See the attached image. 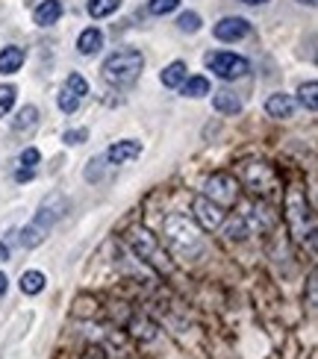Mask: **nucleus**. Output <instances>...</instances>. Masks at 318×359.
<instances>
[{
    "mask_svg": "<svg viewBox=\"0 0 318 359\" xmlns=\"http://www.w3.org/2000/svg\"><path fill=\"white\" fill-rule=\"evenodd\" d=\"M204 65L221 80H241L251 71V62L245 56L230 53V50H212L204 56Z\"/></svg>",
    "mask_w": 318,
    "mask_h": 359,
    "instance_id": "7",
    "label": "nucleus"
},
{
    "mask_svg": "<svg viewBox=\"0 0 318 359\" xmlns=\"http://www.w3.org/2000/svg\"><path fill=\"white\" fill-rule=\"evenodd\" d=\"M186 71H189V68H186L183 59H174L171 65H165V68H162L159 80H162V86H165V88H180V83H183V80L189 77Z\"/></svg>",
    "mask_w": 318,
    "mask_h": 359,
    "instance_id": "18",
    "label": "nucleus"
},
{
    "mask_svg": "<svg viewBox=\"0 0 318 359\" xmlns=\"http://www.w3.org/2000/svg\"><path fill=\"white\" fill-rule=\"evenodd\" d=\"M15 86H0V118L4 115H9L12 112V107H15Z\"/></svg>",
    "mask_w": 318,
    "mask_h": 359,
    "instance_id": "27",
    "label": "nucleus"
},
{
    "mask_svg": "<svg viewBox=\"0 0 318 359\" xmlns=\"http://www.w3.org/2000/svg\"><path fill=\"white\" fill-rule=\"evenodd\" d=\"M315 92H318V83H315V80L300 83V88H298V100H300V107H307L310 112H315V109H318V97H315Z\"/></svg>",
    "mask_w": 318,
    "mask_h": 359,
    "instance_id": "22",
    "label": "nucleus"
},
{
    "mask_svg": "<svg viewBox=\"0 0 318 359\" xmlns=\"http://www.w3.org/2000/svg\"><path fill=\"white\" fill-rule=\"evenodd\" d=\"M9 259V248H6V242H0V262H6Z\"/></svg>",
    "mask_w": 318,
    "mask_h": 359,
    "instance_id": "37",
    "label": "nucleus"
},
{
    "mask_svg": "<svg viewBox=\"0 0 318 359\" xmlns=\"http://www.w3.org/2000/svg\"><path fill=\"white\" fill-rule=\"evenodd\" d=\"M245 236H251V227H248L245 218H236L230 227H227V238H236L239 242V238H245Z\"/></svg>",
    "mask_w": 318,
    "mask_h": 359,
    "instance_id": "28",
    "label": "nucleus"
},
{
    "mask_svg": "<svg viewBox=\"0 0 318 359\" xmlns=\"http://www.w3.org/2000/svg\"><path fill=\"white\" fill-rule=\"evenodd\" d=\"M139 156H142V144L135 139H121L103 154V159L110 162V165H127V162L139 159Z\"/></svg>",
    "mask_w": 318,
    "mask_h": 359,
    "instance_id": "11",
    "label": "nucleus"
},
{
    "mask_svg": "<svg viewBox=\"0 0 318 359\" xmlns=\"http://www.w3.org/2000/svg\"><path fill=\"white\" fill-rule=\"evenodd\" d=\"M39 159H41V154L36 151V147H27V151H21V168H36L39 165Z\"/></svg>",
    "mask_w": 318,
    "mask_h": 359,
    "instance_id": "31",
    "label": "nucleus"
},
{
    "mask_svg": "<svg viewBox=\"0 0 318 359\" xmlns=\"http://www.w3.org/2000/svg\"><path fill=\"white\" fill-rule=\"evenodd\" d=\"M65 212H68V201H65V194H62V191H51L48 198L41 201L39 215H36L33 221H29L21 233H18L21 248H27V250L39 248V245L44 242V238H48V233L53 230V224L65 218Z\"/></svg>",
    "mask_w": 318,
    "mask_h": 359,
    "instance_id": "2",
    "label": "nucleus"
},
{
    "mask_svg": "<svg viewBox=\"0 0 318 359\" xmlns=\"http://www.w3.org/2000/svg\"><path fill=\"white\" fill-rule=\"evenodd\" d=\"M65 92H68V95H74L77 100H83V97L88 95V83H86L83 74H68V80H65Z\"/></svg>",
    "mask_w": 318,
    "mask_h": 359,
    "instance_id": "24",
    "label": "nucleus"
},
{
    "mask_svg": "<svg viewBox=\"0 0 318 359\" xmlns=\"http://www.w3.org/2000/svg\"><path fill=\"white\" fill-rule=\"evenodd\" d=\"M295 4H300V6H315V0H295Z\"/></svg>",
    "mask_w": 318,
    "mask_h": 359,
    "instance_id": "38",
    "label": "nucleus"
},
{
    "mask_svg": "<svg viewBox=\"0 0 318 359\" xmlns=\"http://www.w3.org/2000/svg\"><path fill=\"white\" fill-rule=\"evenodd\" d=\"M204 194L212 203H218L221 209L236 206V201H239V180L233 174H224V171L209 174V180L204 183Z\"/></svg>",
    "mask_w": 318,
    "mask_h": 359,
    "instance_id": "8",
    "label": "nucleus"
},
{
    "mask_svg": "<svg viewBox=\"0 0 318 359\" xmlns=\"http://www.w3.org/2000/svg\"><path fill=\"white\" fill-rule=\"evenodd\" d=\"M283 209H286V224L292 230L295 242H310V250H315V215H312V206L307 201V194L300 186H289L286 189V198H283Z\"/></svg>",
    "mask_w": 318,
    "mask_h": 359,
    "instance_id": "3",
    "label": "nucleus"
},
{
    "mask_svg": "<svg viewBox=\"0 0 318 359\" xmlns=\"http://www.w3.org/2000/svg\"><path fill=\"white\" fill-rule=\"evenodd\" d=\"M142 68H145V53L142 50L121 48V50L106 56V62L100 68V77L115 88H124V86H133L135 80H139Z\"/></svg>",
    "mask_w": 318,
    "mask_h": 359,
    "instance_id": "4",
    "label": "nucleus"
},
{
    "mask_svg": "<svg viewBox=\"0 0 318 359\" xmlns=\"http://www.w3.org/2000/svg\"><path fill=\"white\" fill-rule=\"evenodd\" d=\"M24 59H27L24 48H18V44H6V48L0 50V74H18Z\"/></svg>",
    "mask_w": 318,
    "mask_h": 359,
    "instance_id": "14",
    "label": "nucleus"
},
{
    "mask_svg": "<svg viewBox=\"0 0 318 359\" xmlns=\"http://www.w3.org/2000/svg\"><path fill=\"white\" fill-rule=\"evenodd\" d=\"M12 130L18 133V136H33L39 130V109L33 103H29V107H21V112L15 115V121H12Z\"/></svg>",
    "mask_w": 318,
    "mask_h": 359,
    "instance_id": "13",
    "label": "nucleus"
},
{
    "mask_svg": "<svg viewBox=\"0 0 318 359\" xmlns=\"http://www.w3.org/2000/svg\"><path fill=\"white\" fill-rule=\"evenodd\" d=\"M77 50H80V56H95L103 50V33L98 27H86L77 36Z\"/></svg>",
    "mask_w": 318,
    "mask_h": 359,
    "instance_id": "16",
    "label": "nucleus"
},
{
    "mask_svg": "<svg viewBox=\"0 0 318 359\" xmlns=\"http://www.w3.org/2000/svg\"><path fill=\"white\" fill-rule=\"evenodd\" d=\"M162 236H165V245L171 248V253L177 259H198L206 248L201 230L180 212H171L162 221Z\"/></svg>",
    "mask_w": 318,
    "mask_h": 359,
    "instance_id": "1",
    "label": "nucleus"
},
{
    "mask_svg": "<svg viewBox=\"0 0 318 359\" xmlns=\"http://www.w3.org/2000/svg\"><path fill=\"white\" fill-rule=\"evenodd\" d=\"M133 336L135 339H154L157 336V324L147 321V318H133Z\"/></svg>",
    "mask_w": 318,
    "mask_h": 359,
    "instance_id": "26",
    "label": "nucleus"
},
{
    "mask_svg": "<svg viewBox=\"0 0 318 359\" xmlns=\"http://www.w3.org/2000/svg\"><path fill=\"white\" fill-rule=\"evenodd\" d=\"M192 215H194V224H198V230L204 233H212L218 230L224 224V209L218 203H212L206 194H198V198L192 201Z\"/></svg>",
    "mask_w": 318,
    "mask_h": 359,
    "instance_id": "9",
    "label": "nucleus"
},
{
    "mask_svg": "<svg viewBox=\"0 0 318 359\" xmlns=\"http://www.w3.org/2000/svg\"><path fill=\"white\" fill-rule=\"evenodd\" d=\"M239 4H245V6H265V4H271V0H239Z\"/></svg>",
    "mask_w": 318,
    "mask_h": 359,
    "instance_id": "36",
    "label": "nucleus"
},
{
    "mask_svg": "<svg viewBox=\"0 0 318 359\" xmlns=\"http://www.w3.org/2000/svg\"><path fill=\"white\" fill-rule=\"evenodd\" d=\"M103 162H106V159H103V156H98V159H92V162L86 165V174H83V177L88 180V183H98V180L103 177Z\"/></svg>",
    "mask_w": 318,
    "mask_h": 359,
    "instance_id": "29",
    "label": "nucleus"
},
{
    "mask_svg": "<svg viewBox=\"0 0 318 359\" xmlns=\"http://www.w3.org/2000/svg\"><path fill=\"white\" fill-rule=\"evenodd\" d=\"M180 9V0H147V12L162 18V15H171Z\"/></svg>",
    "mask_w": 318,
    "mask_h": 359,
    "instance_id": "25",
    "label": "nucleus"
},
{
    "mask_svg": "<svg viewBox=\"0 0 318 359\" xmlns=\"http://www.w3.org/2000/svg\"><path fill=\"white\" fill-rule=\"evenodd\" d=\"M44 283H48V277H44L41 271H24L21 274V292L24 294H39L44 289Z\"/></svg>",
    "mask_w": 318,
    "mask_h": 359,
    "instance_id": "21",
    "label": "nucleus"
},
{
    "mask_svg": "<svg viewBox=\"0 0 318 359\" xmlns=\"http://www.w3.org/2000/svg\"><path fill=\"white\" fill-rule=\"evenodd\" d=\"M124 242L130 245V250L135 253V257H139L142 262H147L150 268H157L159 274H171L174 271V262L168 259V253L162 250V242L147 227H133L124 236Z\"/></svg>",
    "mask_w": 318,
    "mask_h": 359,
    "instance_id": "6",
    "label": "nucleus"
},
{
    "mask_svg": "<svg viewBox=\"0 0 318 359\" xmlns=\"http://www.w3.org/2000/svg\"><path fill=\"white\" fill-rule=\"evenodd\" d=\"M62 12H65L62 0H41V4L33 9V21L39 27H53L59 18H62Z\"/></svg>",
    "mask_w": 318,
    "mask_h": 359,
    "instance_id": "12",
    "label": "nucleus"
},
{
    "mask_svg": "<svg viewBox=\"0 0 318 359\" xmlns=\"http://www.w3.org/2000/svg\"><path fill=\"white\" fill-rule=\"evenodd\" d=\"M6 289H9V277H6L4 271H0V297L6 294Z\"/></svg>",
    "mask_w": 318,
    "mask_h": 359,
    "instance_id": "34",
    "label": "nucleus"
},
{
    "mask_svg": "<svg viewBox=\"0 0 318 359\" xmlns=\"http://www.w3.org/2000/svg\"><path fill=\"white\" fill-rule=\"evenodd\" d=\"M239 177L256 201L271 203V201L280 198V177L268 162H241Z\"/></svg>",
    "mask_w": 318,
    "mask_h": 359,
    "instance_id": "5",
    "label": "nucleus"
},
{
    "mask_svg": "<svg viewBox=\"0 0 318 359\" xmlns=\"http://www.w3.org/2000/svg\"><path fill=\"white\" fill-rule=\"evenodd\" d=\"M15 180H18V183H27V180H33V168L18 171V174H15Z\"/></svg>",
    "mask_w": 318,
    "mask_h": 359,
    "instance_id": "33",
    "label": "nucleus"
},
{
    "mask_svg": "<svg viewBox=\"0 0 318 359\" xmlns=\"http://www.w3.org/2000/svg\"><path fill=\"white\" fill-rule=\"evenodd\" d=\"M86 139H88V130H86V127H80V130H65V136H62L65 144H83Z\"/></svg>",
    "mask_w": 318,
    "mask_h": 359,
    "instance_id": "32",
    "label": "nucleus"
},
{
    "mask_svg": "<svg viewBox=\"0 0 318 359\" xmlns=\"http://www.w3.org/2000/svg\"><path fill=\"white\" fill-rule=\"evenodd\" d=\"M56 103H59V109H62L65 115H71V112H77V107H80V100H77V97H74V95H68V92H65V88H62V95H59V100H56Z\"/></svg>",
    "mask_w": 318,
    "mask_h": 359,
    "instance_id": "30",
    "label": "nucleus"
},
{
    "mask_svg": "<svg viewBox=\"0 0 318 359\" xmlns=\"http://www.w3.org/2000/svg\"><path fill=\"white\" fill-rule=\"evenodd\" d=\"M121 9V0H88L86 4V12L92 15V18H110Z\"/></svg>",
    "mask_w": 318,
    "mask_h": 359,
    "instance_id": "20",
    "label": "nucleus"
},
{
    "mask_svg": "<svg viewBox=\"0 0 318 359\" xmlns=\"http://www.w3.org/2000/svg\"><path fill=\"white\" fill-rule=\"evenodd\" d=\"M212 107H216V112H221V115H239L241 97L236 92H230V88H221V92L212 95Z\"/></svg>",
    "mask_w": 318,
    "mask_h": 359,
    "instance_id": "17",
    "label": "nucleus"
},
{
    "mask_svg": "<svg viewBox=\"0 0 318 359\" xmlns=\"http://www.w3.org/2000/svg\"><path fill=\"white\" fill-rule=\"evenodd\" d=\"M310 306H315V274H310Z\"/></svg>",
    "mask_w": 318,
    "mask_h": 359,
    "instance_id": "35",
    "label": "nucleus"
},
{
    "mask_svg": "<svg viewBox=\"0 0 318 359\" xmlns=\"http://www.w3.org/2000/svg\"><path fill=\"white\" fill-rule=\"evenodd\" d=\"M251 33H253V24L248 18H239V15H227V18H221L216 27H212V36L218 41H227V44L248 39Z\"/></svg>",
    "mask_w": 318,
    "mask_h": 359,
    "instance_id": "10",
    "label": "nucleus"
},
{
    "mask_svg": "<svg viewBox=\"0 0 318 359\" xmlns=\"http://www.w3.org/2000/svg\"><path fill=\"white\" fill-rule=\"evenodd\" d=\"M204 27V21H201V15L198 12H192V9H186V12H180L177 15V29L180 33H198V29Z\"/></svg>",
    "mask_w": 318,
    "mask_h": 359,
    "instance_id": "23",
    "label": "nucleus"
},
{
    "mask_svg": "<svg viewBox=\"0 0 318 359\" xmlns=\"http://www.w3.org/2000/svg\"><path fill=\"white\" fill-rule=\"evenodd\" d=\"M180 92H183V97H206V95H212V92H209V80L201 77V74H194V77H186L183 83H180Z\"/></svg>",
    "mask_w": 318,
    "mask_h": 359,
    "instance_id": "19",
    "label": "nucleus"
},
{
    "mask_svg": "<svg viewBox=\"0 0 318 359\" xmlns=\"http://www.w3.org/2000/svg\"><path fill=\"white\" fill-rule=\"evenodd\" d=\"M265 112H268L271 118H292V112H295V100H292V95H286V92L268 95V100H265Z\"/></svg>",
    "mask_w": 318,
    "mask_h": 359,
    "instance_id": "15",
    "label": "nucleus"
}]
</instances>
